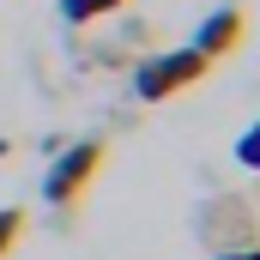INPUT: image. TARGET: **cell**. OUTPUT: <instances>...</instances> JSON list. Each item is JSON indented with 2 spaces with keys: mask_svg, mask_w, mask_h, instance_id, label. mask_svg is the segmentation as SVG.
I'll use <instances>...</instances> for the list:
<instances>
[{
  "mask_svg": "<svg viewBox=\"0 0 260 260\" xmlns=\"http://www.w3.org/2000/svg\"><path fill=\"white\" fill-rule=\"evenodd\" d=\"M212 260H260V242H248V248H224V254H212Z\"/></svg>",
  "mask_w": 260,
  "mask_h": 260,
  "instance_id": "cell-8",
  "label": "cell"
},
{
  "mask_svg": "<svg viewBox=\"0 0 260 260\" xmlns=\"http://www.w3.org/2000/svg\"><path fill=\"white\" fill-rule=\"evenodd\" d=\"M127 0H61V18L67 24H91V18H109V12H121Z\"/></svg>",
  "mask_w": 260,
  "mask_h": 260,
  "instance_id": "cell-5",
  "label": "cell"
},
{
  "mask_svg": "<svg viewBox=\"0 0 260 260\" xmlns=\"http://www.w3.org/2000/svg\"><path fill=\"white\" fill-rule=\"evenodd\" d=\"M242 30H248V12H242V6H212V12L194 24L188 49H200L206 61H218V55H230V49L242 43Z\"/></svg>",
  "mask_w": 260,
  "mask_h": 260,
  "instance_id": "cell-4",
  "label": "cell"
},
{
  "mask_svg": "<svg viewBox=\"0 0 260 260\" xmlns=\"http://www.w3.org/2000/svg\"><path fill=\"white\" fill-rule=\"evenodd\" d=\"M18 236H24V212L18 206H0V260L18 248Z\"/></svg>",
  "mask_w": 260,
  "mask_h": 260,
  "instance_id": "cell-6",
  "label": "cell"
},
{
  "mask_svg": "<svg viewBox=\"0 0 260 260\" xmlns=\"http://www.w3.org/2000/svg\"><path fill=\"white\" fill-rule=\"evenodd\" d=\"M194 236L206 254H224V248H248L260 242V218L242 194H206L194 212Z\"/></svg>",
  "mask_w": 260,
  "mask_h": 260,
  "instance_id": "cell-1",
  "label": "cell"
},
{
  "mask_svg": "<svg viewBox=\"0 0 260 260\" xmlns=\"http://www.w3.org/2000/svg\"><path fill=\"white\" fill-rule=\"evenodd\" d=\"M212 73V61L200 55V49H170V55H151V61L133 67V97L139 103H164V97H176V91H188V85H200Z\"/></svg>",
  "mask_w": 260,
  "mask_h": 260,
  "instance_id": "cell-2",
  "label": "cell"
},
{
  "mask_svg": "<svg viewBox=\"0 0 260 260\" xmlns=\"http://www.w3.org/2000/svg\"><path fill=\"white\" fill-rule=\"evenodd\" d=\"M236 164H242V170H260V121L242 127V139H236Z\"/></svg>",
  "mask_w": 260,
  "mask_h": 260,
  "instance_id": "cell-7",
  "label": "cell"
},
{
  "mask_svg": "<svg viewBox=\"0 0 260 260\" xmlns=\"http://www.w3.org/2000/svg\"><path fill=\"white\" fill-rule=\"evenodd\" d=\"M103 157H109L103 139H73V145H61L55 164H49V176H43V200L49 206H73V200L103 176Z\"/></svg>",
  "mask_w": 260,
  "mask_h": 260,
  "instance_id": "cell-3",
  "label": "cell"
}]
</instances>
